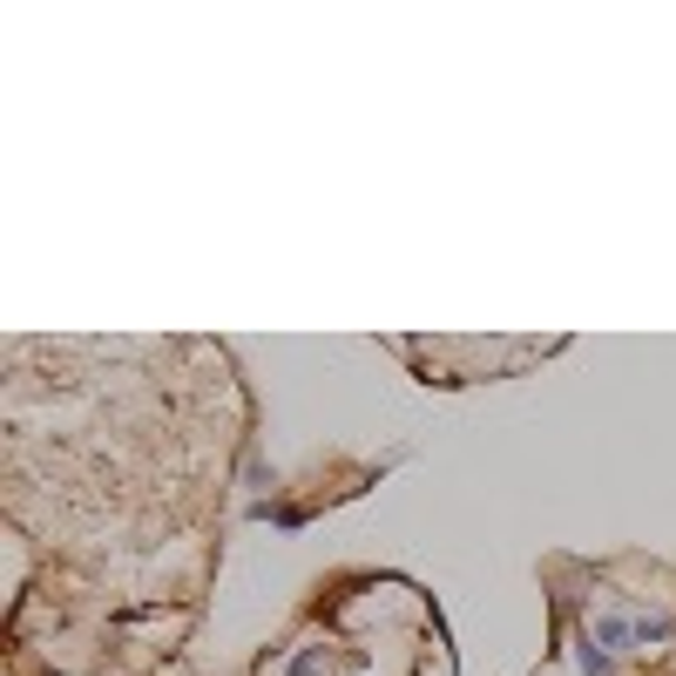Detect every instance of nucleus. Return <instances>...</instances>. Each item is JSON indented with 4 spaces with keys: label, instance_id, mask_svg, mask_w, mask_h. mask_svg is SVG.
Here are the masks:
<instances>
[{
    "label": "nucleus",
    "instance_id": "4",
    "mask_svg": "<svg viewBox=\"0 0 676 676\" xmlns=\"http://www.w3.org/2000/svg\"><path fill=\"white\" fill-rule=\"evenodd\" d=\"M291 676H331V656H325V649H305V656L291 663Z\"/></svg>",
    "mask_w": 676,
    "mask_h": 676
},
{
    "label": "nucleus",
    "instance_id": "3",
    "mask_svg": "<svg viewBox=\"0 0 676 676\" xmlns=\"http://www.w3.org/2000/svg\"><path fill=\"white\" fill-rule=\"evenodd\" d=\"M629 629H636V643H663V636H669L676 623H669V616H636Z\"/></svg>",
    "mask_w": 676,
    "mask_h": 676
},
{
    "label": "nucleus",
    "instance_id": "1",
    "mask_svg": "<svg viewBox=\"0 0 676 676\" xmlns=\"http://www.w3.org/2000/svg\"><path fill=\"white\" fill-rule=\"evenodd\" d=\"M596 643H609V649H623V643H636V629H629L623 616H603V623H596Z\"/></svg>",
    "mask_w": 676,
    "mask_h": 676
},
{
    "label": "nucleus",
    "instance_id": "2",
    "mask_svg": "<svg viewBox=\"0 0 676 676\" xmlns=\"http://www.w3.org/2000/svg\"><path fill=\"white\" fill-rule=\"evenodd\" d=\"M609 669H616V656L596 649V636H588V643H581V676H609Z\"/></svg>",
    "mask_w": 676,
    "mask_h": 676
}]
</instances>
